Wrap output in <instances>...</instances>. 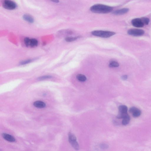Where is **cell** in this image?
Listing matches in <instances>:
<instances>
[{
  "label": "cell",
  "mask_w": 151,
  "mask_h": 151,
  "mask_svg": "<svg viewBox=\"0 0 151 151\" xmlns=\"http://www.w3.org/2000/svg\"><path fill=\"white\" fill-rule=\"evenodd\" d=\"M128 34L134 36H140L144 34L145 32L143 30L137 29H130L128 31Z\"/></svg>",
  "instance_id": "cell-5"
},
{
  "label": "cell",
  "mask_w": 151,
  "mask_h": 151,
  "mask_svg": "<svg viewBox=\"0 0 151 151\" xmlns=\"http://www.w3.org/2000/svg\"><path fill=\"white\" fill-rule=\"evenodd\" d=\"M2 135L4 139L10 142H14L16 141V139L12 136L6 133H3Z\"/></svg>",
  "instance_id": "cell-8"
},
{
  "label": "cell",
  "mask_w": 151,
  "mask_h": 151,
  "mask_svg": "<svg viewBox=\"0 0 151 151\" xmlns=\"http://www.w3.org/2000/svg\"><path fill=\"white\" fill-rule=\"evenodd\" d=\"M38 41L36 39L34 38L30 39L29 46H30L32 47H35L38 46Z\"/></svg>",
  "instance_id": "cell-12"
},
{
  "label": "cell",
  "mask_w": 151,
  "mask_h": 151,
  "mask_svg": "<svg viewBox=\"0 0 151 151\" xmlns=\"http://www.w3.org/2000/svg\"><path fill=\"white\" fill-rule=\"evenodd\" d=\"M131 23L132 25L137 28H142L144 25L141 18H136L132 20Z\"/></svg>",
  "instance_id": "cell-6"
},
{
  "label": "cell",
  "mask_w": 151,
  "mask_h": 151,
  "mask_svg": "<svg viewBox=\"0 0 151 151\" xmlns=\"http://www.w3.org/2000/svg\"><path fill=\"white\" fill-rule=\"evenodd\" d=\"M68 140L72 146L76 150L79 149V146L75 136L72 133H70L68 134Z\"/></svg>",
  "instance_id": "cell-3"
},
{
  "label": "cell",
  "mask_w": 151,
  "mask_h": 151,
  "mask_svg": "<svg viewBox=\"0 0 151 151\" xmlns=\"http://www.w3.org/2000/svg\"><path fill=\"white\" fill-rule=\"evenodd\" d=\"M113 10V8L110 6L102 4H96L91 7V11L98 13H108Z\"/></svg>",
  "instance_id": "cell-1"
},
{
  "label": "cell",
  "mask_w": 151,
  "mask_h": 151,
  "mask_svg": "<svg viewBox=\"0 0 151 151\" xmlns=\"http://www.w3.org/2000/svg\"><path fill=\"white\" fill-rule=\"evenodd\" d=\"M128 78V76L127 75H124L123 76L121 77L122 79L123 80H126Z\"/></svg>",
  "instance_id": "cell-23"
},
{
  "label": "cell",
  "mask_w": 151,
  "mask_h": 151,
  "mask_svg": "<svg viewBox=\"0 0 151 151\" xmlns=\"http://www.w3.org/2000/svg\"><path fill=\"white\" fill-rule=\"evenodd\" d=\"M129 11V9L127 8H124L115 11L113 14L116 15H121L127 13Z\"/></svg>",
  "instance_id": "cell-9"
},
{
  "label": "cell",
  "mask_w": 151,
  "mask_h": 151,
  "mask_svg": "<svg viewBox=\"0 0 151 151\" xmlns=\"http://www.w3.org/2000/svg\"><path fill=\"white\" fill-rule=\"evenodd\" d=\"M3 6L7 10H13L16 8L17 5L15 3L11 0H4L3 3Z\"/></svg>",
  "instance_id": "cell-4"
},
{
  "label": "cell",
  "mask_w": 151,
  "mask_h": 151,
  "mask_svg": "<svg viewBox=\"0 0 151 151\" xmlns=\"http://www.w3.org/2000/svg\"><path fill=\"white\" fill-rule=\"evenodd\" d=\"M33 105L35 107L42 108L45 107L46 104L44 102L40 101H37L34 102Z\"/></svg>",
  "instance_id": "cell-11"
},
{
  "label": "cell",
  "mask_w": 151,
  "mask_h": 151,
  "mask_svg": "<svg viewBox=\"0 0 151 151\" xmlns=\"http://www.w3.org/2000/svg\"><path fill=\"white\" fill-rule=\"evenodd\" d=\"M92 33L94 36L104 38H109L115 34V33L113 32L102 31H94L92 32Z\"/></svg>",
  "instance_id": "cell-2"
},
{
  "label": "cell",
  "mask_w": 151,
  "mask_h": 151,
  "mask_svg": "<svg viewBox=\"0 0 151 151\" xmlns=\"http://www.w3.org/2000/svg\"><path fill=\"white\" fill-rule=\"evenodd\" d=\"M141 19L144 25H148L150 22L149 19L148 18L146 17H142Z\"/></svg>",
  "instance_id": "cell-19"
},
{
  "label": "cell",
  "mask_w": 151,
  "mask_h": 151,
  "mask_svg": "<svg viewBox=\"0 0 151 151\" xmlns=\"http://www.w3.org/2000/svg\"><path fill=\"white\" fill-rule=\"evenodd\" d=\"M128 109V107L126 105H121L119 107V110L120 113H127Z\"/></svg>",
  "instance_id": "cell-13"
},
{
  "label": "cell",
  "mask_w": 151,
  "mask_h": 151,
  "mask_svg": "<svg viewBox=\"0 0 151 151\" xmlns=\"http://www.w3.org/2000/svg\"><path fill=\"white\" fill-rule=\"evenodd\" d=\"M52 77L51 76L46 75L40 76L38 78V79L39 80H44L46 79H51Z\"/></svg>",
  "instance_id": "cell-20"
},
{
  "label": "cell",
  "mask_w": 151,
  "mask_h": 151,
  "mask_svg": "<svg viewBox=\"0 0 151 151\" xmlns=\"http://www.w3.org/2000/svg\"><path fill=\"white\" fill-rule=\"evenodd\" d=\"M129 115L127 113H120L117 115V117L118 119H123L125 117H126L129 116Z\"/></svg>",
  "instance_id": "cell-18"
},
{
  "label": "cell",
  "mask_w": 151,
  "mask_h": 151,
  "mask_svg": "<svg viewBox=\"0 0 151 151\" xmlns=\"http://www.w3.org/2000/svg\"><path fill=\"white\" fill-rule=\"evenodd\" d=\"M32 61V60L31 59L27 60L22 61V62L20 63V64L21 65L26 64L31 62Z\"/></svg>",
  "instance_id": "cell-21"
},
{
  "label": "cell",
  "mask_w": 151,
  "mask_h": 151,
  "mask_svg": "<svg viewBox=\"0 0 151 151\" xmlns=\"http://www.w3.org/2000/svg\"><path fill=\"white\" fill-rule=\"evenodd\" d=\"M30 40V39L29 38H26L24 39V43H25L26 46L27 47L29 46Z\"/></svg>",
  "instance_id": "cell-22"
},
{
  "label": "cell",
  "mask_w": 151,
  "mask_h": 151,
  "mask_svg": "<svg viewBox=\"0 0 151 151\" xmlns=\"http://www.w3.org/2000/svg\"><path fill=\"white\" fill-rule=\"evenodd\" d=\"M23 17L24 20L29 23H33L34 21V18L32 16L29 14H24L23 15Z\"/></svg>",
  "instance_id": "cell-10"
},
{
  "label": "cell",
  "mask_w": 151,
  "mask_h": 151,
  "mask_svg": "<svg viewBox=\"0 0 151 151\" xmlns=\"http://www.w3.org/2000/svg\"><path fill=\"white\" fill-rule=\"evenodd\" d=\"M130 113L132 114L133 116L134 117H139L141 114V112L140 110L135 107H132L129 110Z\"/></svg>",
  "instance_id": "cell-7"
},
{
  "label": "cell",
  "mask_w": 151,
  "mask_h": 151,
  "mask_svg": "<svg viewBox=\"0 0 151 151\" xmlns=\"http://www.w3.org/2000/svg\"><path fill=\"white\" fill-rule=\"evenodd\" d=\"M80 36H77L75 37H66L65 38V40L67 42H74L77 40L78 38H79Z\"/></svg>",
  "instance_id": "cell-15"
},
{
  "label": "cell",
  "mask_w": 151,
  "mask_h": 151,
  "mask_svg": "<svg viewBox=\"0 0 151 151\" xmlns=\"http://www.w3.org/2000/svg\"><path fill=\"white\" fill-rule=\"evenodd\" d=\"M51 1L53 3H58L59 2V0H51Z\"/></svg>",
  "instance_id": "cell-24"
},
{
  "label": "cell",
  "mask_w": 151,
  "mask_h": 151,
  "mask_svg": "<svg viewBox=\"0 0 151 151\" xmlns=\"http://www.w3.org/2000/svg\"><path fill=\"white\" fill-rule=\"evenodd\" d=\"M76 78L78 80L81 82L85 81L87 79L86 76L81 74H78L76 76Z\"/></svg>",
  "instance_id": "cell-14"
},
{
  "label": "cell",
  "mask_w": 151,
  "mask_h": 151,
  "mask_svg": "<svg viewBox=\"0 0 151 151\" xmlns=\"http://www.w3.org/2000/svg\"><path fill=\"white\" fill-rule=\"evenodd\" d=\"M130 120V117L129 115L127 117H125V118L123 119V120L122 122V125L124 126H126L128 125L129 123Z\"/></svg>",
  "instance_id": "cell-17"
},
{
  "label": "cell",
  "mask_w": 151,
  "mask_h": 151,
  "mask_svg": "<svg viewBox=\"0 0 151 151\" xmlns=\"http://www.w3.org/2000/svg\"><path fill=\"white\" fill-rule=\"evenodd\" d=\"M119 66V64L118 62L115 61H113L109 63V66L110 67H117Z\"/></svg>",
  "instance_id": "cell-16"
}]
</instances>
